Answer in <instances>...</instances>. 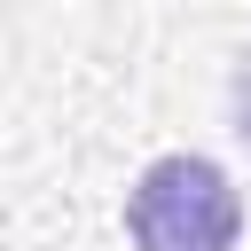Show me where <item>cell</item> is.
<instances>
[{
  "label": "cell",
  "instance_id": "1",
  "mask_svg": "<svg viewBox=\"0 0 251 251\" xmlns=\"http://www.w3.org/2000/svg\"><path fill=\"white\" fill-rule=\"evenodd\" d=\"M126 235L133 251H235L243 235V196L212 157H157L126 188Z\"/></svg>",
  "mask_w": 251,
  "mask_h": 251
},
{
  "label": "cell",
  "instance_id": "2",
  "mask_svg": "<svg viewBox=\"0 0 251 251\" xmlns=\"http://www.w3.org/2000/svg\"><path fill=\"white\" fill-rule=\"evenodd\" d=\"M227 102H235V141L251 149V55L235 63V86H227Z\"/></svg>",
  "mask_w": 251,
  "mask_h": 251
}]
</instances>
